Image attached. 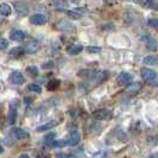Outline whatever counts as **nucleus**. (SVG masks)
<instances>
[{"label":"nucleus","mask_w":158,"mask_h":158,"mask_svg":"<svg viewBox=\"0 0 158 158\" xmlns=\"http://www.w3.org/2000/svg\"><path fill=\"white\" fill-rule=\"evenodd\" d=\"M139 40L145 44V47L148 48V49H150V50H156V49H157L158 44H157V42H156V40L152 38V37L149 36V35H144V36H142Z\"/></svg>","instance_id":"obj_1"},{"label":"nucleus","mask_w":158,"mask_h":158,"mask_svg":"<svg viewBox=\"0 0 158 158\" xmlns=\"http://www.w3.org/2000/svg\"><path fill=\"white\" fill-rule=\"evenodd\" d=\"M140 76H142V79L145 80V81H152V80H155L157 77V74H156L155 70L144 67V68L140 69Z\"/></svg>","instance_id":"obj_2"},{"label":"nucleus","mask_w":158,"mask_h":158,"mask_svg":"<svg viewBox=\"0 0 158 158\" xmlns=\"http://www.w3.org/2000/svg\"><path fill=\"white\" fill-rule=\"evenodd\" d=\"M10 81L13 83V85H17V86H20L25 82V77L24 75L20 73V71H13L11 75H10Z\"/></svg>","instance_id":"obj_3"},{"label":"nucleus","mask_w":158,"mask_h":158,"mask_svg":"<svg viewBox=\"0 0 158 158\" xmlns=\"http://www.w3.org/2000/svg\"><path fill=\"white\" fill-rule=\"evenodd\" d=\"M11 137H13L15 139H26V138H29V133L23 128L16 127V128H12Z\"/></svg>","instance_id":"obj_4"},{"label":"nucleus","mask_w":158,"mask_h":158,"mask_svg":"<svg viewBox=\"0 0 158 158\" xmlns=\"http://www.w3.org/2000/svg\"><path fill=\"white\" fill-rule=\"evenodd\" d=\"M40 45L38 42H36V40H30L29 43L25 44L24 50H25V52H27V54H35V52H37V51L40 50Z\"/></svg>","instance_id":"obj_5"},{"label":"nucleus","mask_w":158,"mask_h":158,"mask_svg":"<svg viewBox=\"0 0 158 158\" xmlns=\"http://www.w3.org/2000/svg\"><path fill=\"white\" fill-rule=\"evenodd\" d=\"M30 22L32 24H35V25L40 26V25H44L47 23V17L44 15H42V13H36V15L30 17Z\"/></svg>","instance_id":"obj_6"},{"label":"nucleus","mask_w":158,"mask_h":158,"mask_svg":"<svg viewBox=\"0 0 158 158\" xmlns=\"http://www.w3.org/2000/svg\"><path fill=\"white\" fill-rule=\"evenodd\" d=\"M10 38L15 42H23L25 40V33L22 30H12L10 33Z\"/></svg>","instance_id":"obj_7"},{"label":"nucleus","mask_w":158,"mask_h":158,"mask_svg":"<svg viewBox=\"0 0 158 158\" xmlns=\"http://www.w3.org/2000/svg\"><path fill=\"white\" fill-rule=\"evenodd\" d=\"M81 140V135H80L79 132H76V131H74V132H71L69 137H68V139H67V142L68 144L70 145V146H75V145H77Z\"/></svg>","instance_id":"obj_8"},{"label":"nucleus","mask_w":158,"mask_h":158,"mask_svg":"<svg viewBox=\"0 0 158 158\" xmlns=\"http://www.w3.org/2000/svg\"><path fill=\"white\" fill-rule=\"evenodd\" d=\"M58 125V121L57 120H50V121H48L45 124H43V125H40L38 126L36 130L38 131V132H44V131H48V130H51V128H54L55 126Z\"/></svg>","instance_id":"obj_9"},{"label":"nucleus","mask_w":158,"mask_h":158,"mask_svg":"<svg viewBox=\"0 0 158 158\" xmlns=\"http://www.w3.org/2000/svg\"><path fill=\"white\" fill-rule=\"evenodd\" d=\"M119 83H124V85H127V83H131L132 81V75L130 73H126V71H123L120 73L117 77Z\"/></svg>","instance_id":"obj_10"},{"label":"nucleus","mask_w":158,"mask_h":158,"mask_svg":"<svg viewBox=\"0 0 158 158\" xmlns=\"http://www.w3.org/2000/svg\"><path fill=\"white\" fill-rule=\"evenodd\" d=\"M145 8H150V10H158V0H140L139 1Z\"/></svg>","instance_id":"obj_11"},{"label":"nucleus","mask_w":158,"mask_h":158,"mask_svg":"<svg viewBox=\"0 0 158 158\" xmlns=\"http://www.w3.org/2000/svg\"><path fill=\"white\" fill-rule=\"evenodd\" d=\"M93 115H94L98 120H103V119L108 118L110 112L107 111L106 108H99V110H96V111L93 113Z\"/></svg>","instance_id":"obj_12"},{"label":"nucleus","mask_w":158,"mask_h":158,"mask_svg":"<svg viewBox=\"0 0 158 158\" xmlns=\"http://www.w3.org/2000/svg\"><path fill=\"white\" fill-rule=\"evenodd\" d=\"M15 10L19 16H26L29 13V8L25 5H23L22 2H15Z\"/></svg>","instance_id":"obj_13"},{"label":"nucleus","mask_w":158,"mask_h":158,"mask_svg":"<svg viewBox=\"0 0 158 158\" xmlns=\"http://www.w3.org/2000/svg\"><path fill=\"white\" fill-rule=\"evenodd\" d=\"M82 50H83V48L80 44H71L70 47L67 48V52L69 55H79Z\"/></svg>","instance_id":"obj_14"},{"label":"nucleus","mask_w":158,"mask_h":158,"mask_svg":"<svg viewBox=\"0 0 158 158\" xmlns=\"http://www.w3.org/2000/svg\"><path fill=\"white\" fill-rule=\"evenodd\" d=\"M17 119V110L16 107H13V106H10V110H8V114H7V121L8 124H15V121H16Z\"/></svg>","instance_id":"obj_15"},{"label":"nucleus","mask_w":158,"mask_h":158,"mask_svg":"<svg viewBox=\"0 0 158 158\" xmlns=\"http://www.w3.org/2000/svg\"><path fill=\"white\" fill-rule=\"evenodd\" d=\"M11 12H12V8L11 6L6 4V2H2V4H0V15L4 17H7L11 15Z\"/></svg>","instance_id":"obj_16"},{"label":"nucleus","mask_w":158,"mask_h":158,"mask_svg":"<svg viewBox=\"0 0 158 158\" xmlns=\"http://www.w3.org/2000/svg\"><path fill=\"white\" fill-rule=\"evenodd\" d=\"M143 62L145 64H150V65H156L158 64V55H149L144 57Z\"/></svg>","instance_id":"obj_17"},{"label":"nucleus","mask_w":158,"mask_h":158,"mask_svg":"<svg viewBox=\"0 0 158 158\" xmlns=\"http://www.w3.org/2000/svg\"><path fill=\"white\" fill-rule=\"evenodd\" d=\"M60 85H61V82H60V80H51V81H49L47 85V88L48 90H50V92H54L56 90L57 88L60 87Z\"/></svg>","instance_id":"obj_18"},{"label":"nucleus","mask_w":158,"mask_h":158,"mask_svg":"<svg viewBox=\"0 0 158 158\" xmlns=\"http://www.w3.org/2000/svg\"><path fill=\"white\" fill-rule=\"evenodd\" d=\"M56 138V133H48L45 137H44V145L47 146H52V143L55 142Z\"/></svg>","instance_id":"obj_19"},{"label":"nucleus","mask_w":158,"mask_h":158,"mask_svg":"<svg viewBox=\"0 0 158 158\" xmlns=\"http://www.w3.org/2000/svg\"><path fill=\"white\" fill-rule=\"evenodd\" d=\"M52 5H54V7L56 8H68L69 6V4L65 1V0H52Z\"/></svg>","instance_id":"obj_20"},{"label":"nucleus","mask_w":158,"mask_h":158,"mask_svg":"<svg viewBox=\"0 0 158 158\" xmlns=\"http://www.w3.org/2000/svg\"><path fill=\"white\" fill-rule=\"evenodd\" d=\"M140 85L139 83H137V82H133V83H130V86L125 89V92L126 93H135V92H138L139 89H140Z\"/></svg>","instance_id":"obj_21"},{"label":"nucleus","mask_w":158,"mask_h":158,"mask_svg":"<svg viewBox=\"0 0 158 158\" xmlns=\"http://www.w3.org/2000/svg\"><path fill=\"white\" fill-rule=\"evenodd\" d=\"M27 89L32 92V93H36V94H40L42 93V87H40V85H37V83H31V85H29L27 86Z\"/></svg>","instance_id":"obj_22"},{"label":"nucleus","mask_w":158,"mask_h":158,"mask_svg":"<svg viewBox=\"0 0 158 158\" xmlns=\"http://www.w3.org/2000/svg\"><path fill=\"white\" fill-rule=\"evenodd\" d=\"M24 52H25V50H24V48H22V47L13 48V49H11V50H10V55H11V56L23 55Z\"/></svg>","instance_id":"obj_23"},{"label":"nucleus","mask_w":158,"mask_h":158,"mask_svg":"<svg viewBox=\"0 0 158 158\" xmlns=\"http://www.w3.org/2000/svg\"><path fill=\"white\" fill-rule=\"evenodd\" d=\"M26 73H29L31 76H37L40 70H38V68H37L36 65H29V67L26 68Z\"/></svg>","instance_id":"obj_24"},{"label":"nucleus","mask_w":158,"mask_h":158,"mask_svg":"<svg viewBox=\"0 0 158 158\" xmlns=\"http://www.w3.org/2000/svg\"><path fill=\"white\" fill-rule=\"evenodd\" d=\"M67 144H68L67 140L61 139V140H55V142L52 143V146H54V148H64Z\"/></svg>","instance_id":"obj_25"},{"label":"nucleus","mask_w":158,"mask_h":158,"mask_svg":"<svg viewBox=\"0 0 158 158\" xmlns=\"http://www.w3.org/2000/svg\"><path fill=\"white\" fill-rule=\"evenodd\" d=\"M148 25L150 27H153V29H157L158 30V19L157 18H151L148 20Z\"/></svg>","instance_id":"obj_26"},{"label":"nucleus","mask_w":158,"mask_h":158,"mask_svg":"<svg viewBox=\"0 0 158 158\" xmlns=\"http://www.w3.org/2000/svg\"><path fill=\"white\" fill-rule=\"evenodd\" d=\"M86 50L89 54H99V52H101V48L100 47H88Z\"/></svg>","instance_id":"obj_27"},{"label":"nucleus","mask_w":158,"mask_h":158,"mask_svg":"<svg viewBox=\"0 0 158 158\" xmlns=\"http://www.w3.org/2000/svg\"><path fill=\"white\" fill-rule=\"evenodd\" d=\"M58 24L63 25V26H58V27H60L61 30H63V31H67V30H71V29H73V27H71V25L68 23V22H64L63 20V22H60Z\"/></svg>","instance_id":"obj_28"},{"label":"nucleus","mask_w":158,"mask_h":158,"mask_svg":"<svg viewBox=\"0 0 158 158\" xmlns=\"http://www.w3.org/2000/svg\"><path fill=\"white\" fill-rule=\"evenodd\" d=\"M8 47V40L5 38H0V50H5Z\"/></svg>","instance_id":"obj_29"},{"label":"nucleus","mask_w":158,"mask_h":158,"mask_svg":"<svg viewBox=\"0 0 158 158\" xmlns=\"http://www.w3.org/2000/svg\"><path fill=\"white\" fill-rule=\"evenodd\" d=\"M56 158H75L71 155H68V153H63V152H57L55 155Z\"/></svg>","instance_id":"obj_30"},{"label":"nucleus","mask_w":158,"mask_h":158,"mask_svg":"<svg viewBox=\"0 0 158 158\" xmlns=\"http://www.w3.org/2000/svg\"><path fill=\"white\" fill-rule=\"evenodd\" d=\"M67 13H68V16L71 17V18H74V19H79L80 17H81V15L77 13L76 11H68Z\"/></svg>","instance_id":"obj_31"},{"label":"nucleus","mask_w":158,"mask_h":158,"mask_svg":"<svg viewBox=\"0 0 158 158\" xmlns=\"http://www.w3.org/2000/svg\"><path fill=\"white\" fill-rule=\"evenodd\" d=\"M105 156H106L105 151H100V152H98L96 155H94V157L93 158H105Z\"/></svg>","instance_id":"obj_32"},{"label":"nucleus","mask_w":158,"mask_h":158,"mask_svg":"<svg viewBox=\"0 0 158 158\" xmlns=\"http://www.w3.org/2000/svg\"><path fill=\"white\" fill-rule=\"evenodd\" d=\"M50 67H54L52 62H50V64H43V68H50Z\"/></svg>","instance_id":"obj_33"},{"label":"nucleus","mask_w":158,"mask_h":158,"mask_svg":"<svg viewBox=\"0 0 158 158\" xmlns=\"http://www.w3.org/2000/svg\"><path fill=\"white\" fill-rule=\"evenodd\" d=\"M19 158H30V156H29L27 153H22V155L19 156Z\"/></svg>","instance_id":"obj_34"},{"label":"nucleus","mask_w":158,"mask_h":158,"mask_svg":"<svg viewBox=\"0 0 158 158\" xmlns=\"http://www.w3.org/2000/svg\"><path fill=\"white\" fill-rule=\"evenodd\" d=\"M149 158H158V153H152L149 156Z\"/></svg>","instance_id":"obj_35"},{"label":"nucleus","mask_w":158,"mask_h":158,"mask_svg":"<svg viewBox=\"0 0 158 158\" xmlns=\"http://www.w3.org/2000/svg\"><path fill=\"white\" fill-rule=\"evenodd\" d=\"M71 2H74V4H79V2H81V0H70Z\"/></svg>","instance_id":"obj_36"},{"label":"nucleus","mask_w":158,"mask_h":158,"mask_svg":"<svg viewBox=\"0 0 158 158\" xmlns=\"http://www.w3.org/2000/svg\"><path fill=\"white\" fill-rule=\"evenodd\" d=\"M2 152H4V149H2V146L0 145V153H2Z\"/></svg>","instance_id":"obj_37"},{"label":"nucleus","mask_w":158,"mask_h":158,"mask_svg":"<svg viewBox=\"0 0 158 158\" xmlns=\"http://www.w3.org/2000/svg\"><path fill=\"white\" fill-rule=\"evenodd\" d=\"M132 1H135V2H139L140 0H132Z\"/></svg>","instance_id":"obj_38"}]
</instances>
